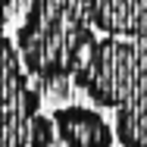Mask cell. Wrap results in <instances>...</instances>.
Returning a JSON list of instances; mask_svg holds the SVG:
<instances>
[{
    "label": "cell",
    "mask_w": 147,
    "mask_h": 147,
    "mask_svg": "<svg viewBox=\"0 0 147 147\" xmlns=\"http://www.w3.org/2000/svg\"><path fill=\"white\" fill-rule=\"evenodd\" d=\"M72 82L97 110L116 113L113 131L122 147H147V34L94 38L72 72Z\"/></svg>",
    "instance_id": "cell-1"
},
{
    "label": "cell",
    "mask_w": 147,
    "mask_h": 147,
    "mask_svg": "<svg viewBox=\"0 0 147 147\" xmlns=\"http://www.w3.org/2000/svg\"><path fill=\"white\" fill-rule=\"evenodd\" d=\"M50 122H53V135L66 147H113L116 144L113 125L94 107H78V103L57 107L50 113Z\"/></svg>",
    "instance_id": "cell-2"
},
{
    "label": "cell",
    "mask_w": 147,
    "mask_h": 147,
    "mask_svg": "<svg viewBox=\"0 0 147 147\" xmlns=\"http://www.w3.org/2000/svg\"><path fill=\"white\" fill-rule=\"evenodd\" d=\"M82 9L103 38L147 34V0H82Z\"/></svg>",
    "instance_id": "cell-3"
}]
</instances>
